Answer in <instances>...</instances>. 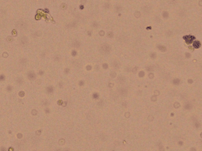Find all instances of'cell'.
Returning <instances> with one entry per match:
<instances>
[{"instance_id":"6da1fadb","label":"cell","mask_w":202,"mask_h":151,"mask_svg":"<svg viewBox=\"0 0 202 151\" xmlns=\"http://www.w3.org/2000/svg\"><path fill=\"white\" fill-rule=\"evenodd\" d=\"M105 34H106V33H105V32L104 30H100L99 32V35L100 36H104L105 35Z\"/></svg>"},{"instance_id":"7a4b0ae2","label":"cell","mask_w":202,"mask_h":151,"mask_svg":"<svg viewBox=\"0 0 202 151\" xmlns=\"http://www.w3.org/2000/svg\"><path fill=\"white\" fill-rule=\"evenodd\" d=\"M86 34H88V36H92V31H91V30H88V31H87V32H86Z\"/></svg>"},{"instance_id":"3957f363","label":"cell","mask_w":202,"mask_h":151,"mask_svg":"<svg viewBox=\"0 0 202 151\" xmlns=\"http://www.w3.org/2000/svg\"><path fill=\"white\" fill-rule=\"evenodd\" d=\"M94 23H95V24H93L92 25V27H94V28H97V27H98L97 26H98V23H97V22H94Z\"/></svg>"}]
</instances>
